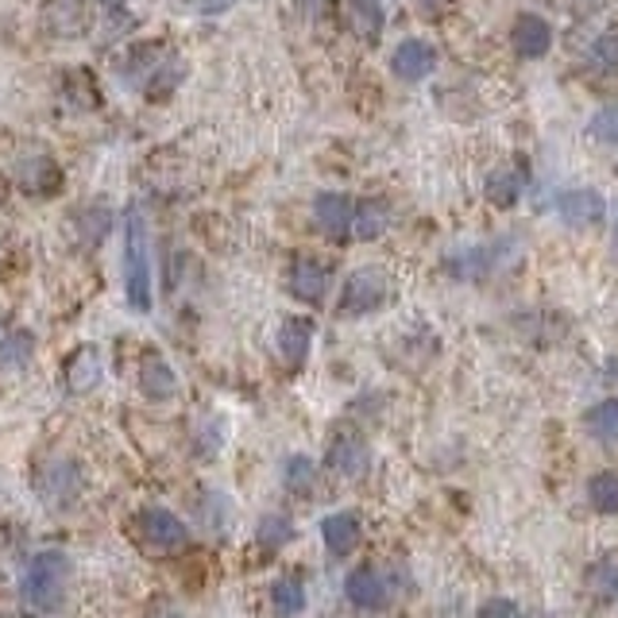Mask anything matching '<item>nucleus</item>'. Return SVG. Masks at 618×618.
<instances>
[{
	"instance_id": "f257e3e1",
	"label": "nucleus",
	"mask_w": 618,
	"mask_h": 618,
	"mask_svg": "<svg viewBox=\"0 0 618 618\" xmlns=\"http://www.w3.org/2000/svg\"><path fill=\"white\" fill-rule=\"evenodd\" d=\"M124 298L135 313H147L155 286H151V236L140 209L124 217Z\"/></svg>"
},
{
	"instance_id": "f03ea898",
	"label": "nucleus",
	"mask_w": 618,
	"mask_h": 618,
	"mask_svg": "<svg viewBox=\"0 0 618 618\" xmlns=\"http://www.w3.org/2000/svg\"><path fill=\"white\" fill-rule=\"evenodd\" d=\"M66 580H70V556L58 549H43L27 561L24 576H20V599L32 610H51L63 599Z\"/></svg>"
},
{
	"instance_id": "7ed1b4c3",
	"label": "nucleus",
	"mask_w": 618,
	"mask_h": 618,
	"mask_svg": "<svg viewBox=\"0 0 618 618\" xmlns=\"http://www.w3.org/2000/svg\"><path fill=\"white\" fill-rule=\"evenodd\" d=\"M390 275L383 267H356L341 286V313L344 318H364L390 301Z\"/></svg>"
},
{
	"instance_id": "20e7f679",
	"label": "nucleus",
	"mask_w": 618,
	"mask_h": 618,
	"mask_svg": "<svg viewBox=\"0 0 618 618\" xmlns=\"http://www.w3.org/2000/svg\"><path fill=\"white\" fill-rule=\"evenodd\" d=\"M140 538L147 549L155 553H183L186 541H190V530L186 522L167 507H147L140 510Z\"/></svg>"
},
{
	"instance_id": "39448f33",
	"label": "nucleus",
	"mask_w": 618,
	"mask_h": 618,
	"mask_svg": "<svg viewBox=\"0 0 618 618\" xmlns=\"http://www.w3.org/2000/svg\"><path fill=\"white\" fill-rule=\"evenodd\" d=\"M325 460H329V468H333L336 476L360 479L367 472V464H372V452H367V441H364V433H360V429L344 426V429H336L333 441H329Z\"/></svg>"
},
{
	"instance_id": "423d86ee",
	"label": "nucleus",
	"mask_w": 618,
	"mask_h": 618,
	"mask_svg": "<svg viewBox=\"0 0 618 618\" xmlns=\"http://www.w3.org/2000/svg\"><path fill=\"white\" fill-rule=\"evenodd\" d=\"M40 495L47 507H70L74 499H78L81 492V472L74 460H51V464H43L40 468Z\"/></svg>"
},
{
	"instance_id": "0eeeda50",
	"label": "nucleus",
	"mask_w": 618,
	"mask_h": 618,
	"mask_svg": "<svg viewBox=\"0 0 618 618\" xmlns=\"http://www.w3.org/2000/svg\"><path fill=\"white\" fill-rule=\"evenodd\" d=\"M556 217H561L569 229H595V224L607 221V198L592 186H580V190L561 194L556 201Z\"/></svg>"
},
{
	"instance_id": "6e6552de",
	"label": "nucleus",
	"mask_w": 618,
	"mask_h": 618,
	"mask_svg": "<svg viewBox=\"0 0 618 618\" xmlns=\"http://www.w3.org/2000/svg\"><path fill=\"white\" fill-rule=\"evenodd\" d=\"M329 283H333V275H329L325 263L313 260V255H298V260L290 263V278H286V286H290L294 298L306 301V306H321L329 294Z\"/></svg>"
},
{
	"instance_id": "1a4fd4ad",
	"label": "nucleus",
	"mask_w": 618,
	"mask_h": 618,
	"mask_svg": "<svg viewBox=\"0 0 618 618\" xmlns=\"http://www.w3.org/2000/svg\"><path fill=\"white\" fill-rule=\"evenodd\" d=\"M352 213H356V206L336 190H325L313 198V221H318V229L325 232L329 240L352 236Z\"/></svg>"
},
{
	"instance_id": "9d476101",
	"label": "nucleus",
	"mask_w": 618,
	"mask_h": 618,
	"mask_svg": "<svg viewBox=\"0 0 618 618\" xmlns=\"http://www.w3.org/2000/svg\"><path fill=\"white\" fill-rule=\"evenodd\" d=\"M390 70L402 81H426L437 70V51L429 40H402L390 55Z\"/></svg>"
},
{
	"instance_id": "9b49d317",
	"label": "nucleus",
	"mask_w": 618,
	"mask_h": 618,
	"mask_svg": "<svg viewBox=\"0 0 618 618\" xmlns=\"http://www.w3.org/2000/svg\"><path fill=\"white\" fill-rule=\"evenodd\" d=\"M510 47L518 51V58H545L549 47H553V27H549V20L533 16V12L518 16L515 27H510Z\"/></svg>"
},
{
	"instance_id": "f8f14e48",
	"label": "nucleus",
	"mask_w": 618,
	"mask_h": 618,
	"mask_svg": "<svg viewBox=\"0 0 618 618\" xmlns=\"http://www.w3.org/2000/svg\"><path fill=\"white\" fill-rule=\"evenodd\" d=\"M140 390L151 398V402H167V398L178 395V375L159 352H147L140 364Z\"/></svg>"
},
{
	"instance_id": "ddd939ff",
	"label": "nucleus",
	"mask_w": 618,
	"mask_h": 618,
	"mask_svg": "<svg viewBox=\"0 0 618 618\" xmlns=\"http://www.w3.org/2000/svg\"><path fill=\"white\" fill-rule=\"evenodd\" d=\"M321 538H325L333 556H349L360 545V538H364V526H360V518L352 510H336V515L321 518Z\"/></svg>"
},
{
	"instance_id": "4468645a",
	"label": "nucleus",
	"mask_w": 618,
	"mask_h": 618,
	"mask_svg": "<svg viewBox=\"0 0 618 618\" xmlns=\"http://www.w3.org/2000/svg\"><path fill=\"white\" fill-rule=\"evenodd\" d=\"M278 356L286 360L290 367H301L309 360V344H313V321L309 318H286L278 325Z\"/></svg>"
},
{
	"instance_id": "2eb2a0df",
	"label": "nucleus",
	"mask_w": 618,
	"mask_h": 618,
	"mask_svg": "<svg viewBox=\"0 0 618 618\" xmlns=\"http://www.w3.org/2000/svg\"><path fill=\"white\" fill-rule=\"evenodd\" d=\"M344 595H349L352 607L360 610H379L383 603H387V584H383V576L375 569H356L349 572V580H344Z\"/></svg>"
},
{
	"instance_id": "dca6fc26",
	"label": "nucleus",
	"mask_w": 618,
	"mask_h": 618,
	"mask_svg": "<svg viewBox=\"0 0 618 618\" xmlns=\"http://www.w3.org/2000/svg\"><path fill=\"white\" fill-rule=\"evenodd\" d=\"M101 375H104L101 352H97L93 344H86V349L74 352V360L66 364V387H70L74 395H89V390L101 383Z\"/></svg>"
},
{
	"instance_id": "f3484780",
	"label": "nucleus",
	"mask_w": 618,
	"mask_h": 618,
	"mask_svg": "<svg viewBox=\"0 0 618 618\" xmlns=\"http://www.w3.org/2000/svg\"><path fill=\"white\" fill-rule=\"evenodd\" d=\"M349 27L356 32V40L375 43L387 27V12L383 0H349Z\"/></svg>"
},
{
	"instance_id": "a211bd4d",
	"label": "nucleus",
	"mask_w": 618,
	"mask_h": 618,
	"mask_svg": "<svg viewBox=\"0 0 618 618\" xmlns=\"http://www.w3.org/2000/svg\"><path fill=\"white\" fill-rule=\"evenodd\" d=\"M503 244H479V247H468V252H456L449 260V271L456 278H484L492 267H499V252Z\"/></svg>"
},
{
	"instance_id": "6ab92c4d",
	"label": "nucleus",
	"mask_w": 618,
	"mask_h": 618,
	"mask_svg": "<svg viewBox=\"0 0 618 618\" xmlns=\"http://www.w3.org/2000/svg\"><path fill=\"white\" fill-rule=\"evenodd\" d=\"M484 194H487V201H492V206L510 209V206H518V198L526 194V178L518 175L515 167H499V170H492V175H487Z\"/></svg>"
},
{
	"instance_id": "aec40b11",
	"label": "nucleus",
	"mask_w": 618,
	"mask_h": 618,
	"mask_svg": "<svg viewBox=\"0 0 618 618\" xmlns=\"http://www.w3.org/2000/svg\"><path fill=\"white\" fill-rule=\"evenodd\" d=\"M587 595L595 603H615L618 599V553H607L587 569Z\"/></svg>"
},
{
	"instance_id": "412c9836",
	"label": "nucleus",
	"mask_w": 618,
	"mask_h": 618,
	"mask_svg": "<svg viewBox=\"0 0 618 618\" xmlns=\"http://www.w3.org/2000/svg\"><path fill=\"white\" fill-rule=\"evenodd\" d=\"M390 229V209L383 201H360L352 213V236L356 240H379Z\"/></svg>"
},
{
	"instance_id": "4be33fe9",
	"label": "nucleus",
	"mask_w": 618,
	"mask_h": 618,
	"mask_svg": "<svg viewBox=\"0 0 618 618\" xmlns=\"http://www.w3.org/2000/svg\"><path fill=\"white\" fill-rule=\"evenodd\" d=\"M271 607L278 618H298L306 610V584L298 576H278L271 584Z\"/></svg>"
},
{
	"instance_id": "5701e85b",
	"label": "nucleus",
	"mask_w": 618,
	"mask_h": 618,
	"mask_svg": "<svg viewBox=\"0 0 618 618\" xmlns=\"http://www.w3.org/2000/svg\"><path fill=\"white\" fill-rule=\"evenodd\" d=\"M58 183H63V175H58V167L47 159V155H35V159H24L20 163V186L32 194H55Z\"/></svg>"
},
{
	"instance_id": "b1692460",
	"label": "nucleus",
	"mask_w": 618,
	"mask_h": 618,
	"mask_svg": "<svg viewBox=\"0 0 618 618\" xmlns=\"http://www.w3.org/2000/svg\"><path fill=\"white\" fill-rule=\"evenodd\" d=\"M587 433H592L595 441L618 449V398H607V402L587 410Z\"/></svg>"
},
{
	"instance_id": "393cba45",
	"label": "nucleus",
	"mask_w": 618,
	"mask_h": 618,
	"mask_svg": "<svg viewBox=\"0 0 618 618\" xmlns=\"http://www.w3.org/2000/svg\"><path fill=\"white\" fill-rule=\"evenodd\" d=\"M587 499H592V507L599 515H618V468L595 472L587 479Z\"/></svg>"
},
{
	"instance_id": "a878e982",
	"label": "nucleus",
	"mask_w": 618,
	"mask_h": 618,
	"mask_svg": "<svg viewBox=\"0 0 618 618\" xmlns=\"http://www.w3.org/2000/svg\"><path fill=\"white\" fill-rule=\"evenodd\" d=\"M283 479L294 495H309L313 487H318V464H313L306 452H294V456L283 464Z\"/></svg>"
},
{
	"instance_id": "bb28decb",
	"label": "nucleus",
	"mask_w": 618,
	"mask_h": 618,
	"mask_svg": "<svg viewBox=\"0 0 618 618\" xmlns=\"http://www.w3.org/2000/svg\"><path fill=\"white\" fill-rule=\"evenodd\" d=\"M290 538H294V522L286 515H278V510L263 515L260 526H255V541H260L263 549H283Z\"/></svg>"
},
{
	"instance_id": "cd10ccee",
	"label": "nucleus",
	"mask_w": 618,
	"mask_h": 618,
	"mask_svg": "<svg viewBox=\"0 0 618 618\" xmlns=\"http://www.w3.org/2000/svg\"><path fill=\"white\" fill-rule=\"evenodd\" d=\"M32 352H35L32 333H24V329L9 333L4 341H0V372H9V367H24L27 360H32Z\"/></svg>"
},
{
	"instance_id": "c85d7f7f",
	"label": "nucleus",
	"mask_w": 618,
	"mask_h": 618,
	"mask_svg": "<svg viewBox=\"0 0 618 618\" xmlns=\"http://www.w3.org/2000/svg\"><path fill=\"white\" fill-rule=\"evenodd\" d=\"M587 135H592L595 143L615 147L618 143V104H603V109H595V117L587 120Z\"/></svg>"
},
{
	"instance_id": "c756f323",
	"label": "nucleus",
	"mask_w": 618,
	"mask_h": 618,
	"mask_svg": "<svg viewBox=\"0 0 618 618\" xmlns=\"http://www.w3.org/2000/svg\"><path fill=\"white\" fill-rule=\"evenodd\" d=\"M109 224H112V213L104 206L86 209V213L78 217V229H81V240H86V244H101L104 232H109Z\"/></svg>"
},
{
	"instance_id": "7c9ffc66",
	"label": "nucleus",
	"mask_w": 618,
	"mask_h": 618,
	"mask_svg": "<svg viewBox=\"0 0 618 618\" xmlns=\"http://www.w3.org/2000/svg\"><path fill=\"white\" fill-rule=\"evenodd\" d=\"M476 618H526L515 599H487Z\"/></svg>"
},
{
	"instance_id": "2f4dec72",
	"label": "nucleus",
	"mask_w": 618,
	"mask_h": 618,
	"mask_svg": "<svg viewBox=\"0 0 618 618\" xmlns=\"http://www.w3.org/2000/svg\"><path fill=\"white\" fill-rule=\"evenodd\" d=\"M97 4H104V9H120L124 0H97Z\"/></svg>"
},
{
	"instance_id": "473e14b6",
	"label": "nucleus",
	"mask_w": 618,
	"mask_h": 618,
	"mask_svg": "<svg viewBox=\"0 0 618 618\" xmlns=\"http://www.w3.org/2000/svg\"><path fill=\"white\" fill-rule=\"evenodd\" d=\"M155 618H186V615H178V610H159Z\"/></svg>"
},
{
	"instance_id": "72a5a7b5",
	"label": "nucleus",
	"mask_w": 618,
	"mask_h": 618,
	"mask_svg": "<svg viewBox=\"0 0 618 618\" xmlns=\"http://www.w3.org/2000/svg\"><path fill=\"white\" fill-rule=\"evenodd\" d=\"M610 247H615V255H618V221H615V232H610Z\"/></svg>"
}]
</instances>
